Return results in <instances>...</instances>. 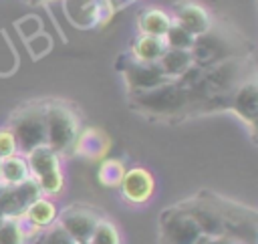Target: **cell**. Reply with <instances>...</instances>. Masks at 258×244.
Returning <instances> with one entry per match:
<instances>
[{
    "label": "cell",
    "mask_w": 258,
    "mask_h": 244,
    "mask_svg": "<svg viewBox=\"0 0 258 244\" xmlns=\"http://www.w3.org/2000/svg\"><path fill=\"white\" fill-rule=\"evenodd\" d=\"M212 242V238H208V236H200V240L196 242V244H210Z\"/></svg>",
    "instance_id": "obj_29"
},
{
    "label": "cell",
    "mask_w": 258,
    "mask_h": 244,
    "mask_svg": "<svg viewBox=\"0 0 258 244\" xmlns=\"http://www.w3.org/2000/svg\"><path fill=\"white\" fill-rule=\"evenodd\" d=\"M171 20L173 18L169 16V12L151 6V8H145L137 14V28H139V34L163 38L167 28L171 26Z\"/></svg>",
    "instance_id": "obj_16"
},
{
    "label": "cell",
    "mask_w": 258,
    "mask_h": 244,
    "mask_svg": "<svg viewBox=\"0 0 258 244\" xmlns=\"http://www.w3.org/2000/svg\"><path fill=\"white\" fill-rule=\"evenodd\" d=\"M26 4H32V6H36V4H44V2H48V0H24Z\"/></svg>",
    "instance_id": "obj_30"
},
{
    "label": "cell",
    "mask_w": 258,
    "mask_h": 244,
    "mask_svg": "<svg viewBox=\"0 0 258 244\" xmlns=\"http://www.w3.org/2000/svg\"><path fill=\"white\" fill-rule=\"evenodd\" d=\"M8 129L14 135L20 155H26L38 145H46L44 101H28L16 107L8 119Z\"/></svg>",
    "instance_id": "obj_3"
},
{
    "label": "cell",
    "mask_w": 258,
    "mask_h": 244,
    "mask_svg": "<svg viewBox=\"0 0 258 244\" xmlns=\"http://www.w3.org/2000/svg\"><path fill=\"white\" fill-rule=\"evenodd\" d=\"M30 179L36 181L38 190L42 196H58L64 188V175L60 169V157L48 147V145H38L26 155Z\"/></svg>",
    "instance_id": "obj_5"
},
{
    "label": "cell",
    "mask_w": 258,
    "mask_h": 244,
    "mask_svg": "<svg viewBox=\"0 0 258 244\" xmlns=\"http://www.w3.org/2000/svg\"><path fill=\"white\" fill-rule=\"evenodd\" d=\"M14 153H18L14 135L10 133L8 127H4V129H0V159L10 157V155H14Z\"/></svg>",
    "instance_id": "obj_27"
},
{
    "label": "cell",
    "mask_w": 258,
    "mask_h": 244,
    "mask_svg": "<svg viewBox=\"0 0 258 244\" xmlns=\"http://www.w3.org/2000/svg\"><path fill=\"white\" fill-rule=\"evenodd\" d=\"M117 71L121 73L129 93H137V91H145V89H153L157 85L167 83L169 79L161 73L157 63H141L137 58H133L129 52L121 54L117 60Z\"/></svg>",
    "instance_id": "obj_7"
},
{
    "label": "cell",
    "mask_w": 258,
    "mask_h": 244,
    "mask_svg": "<svg viewBox=\"0 0 258 244\" xmlns=\"http://www.w3.org/2000/svg\"><path fill=\"white\" fill-rule=\"evenodd\" d=\"M40 196L42 194L34 179H26L16 186H6L0 198V212L4 218H22L26 208Z\"/></svg>",
    "instance_id": "obj_10"
},
{
    "label": "cell",
    "mask_w": 258,
    "mask_h": 244,
    "mask_svg": "<svg viewBox=\"0 0 258 244\" xmlns=\"http://www.w3.org/2000/svg\"><path fill=\"white\" fill-rule=\"evenodd\" d=\"M56 218H58V208H56V204H54L50 198L40 196L38 200H34V202L26 208V212H24V216H22L20 220H22V224L26 226V232H28V230L40 232V230H46L48 226H52V224L56 222Z\"/></svg>",
    "instance_id": "obj_14"
},
{
    "label": "cell",
    "mask_w": 258,
    "mask_h": 244,
    "mask_svg": "<svg viewBox=\"0 0 258 244\" xmlns=\"http://www.w3.org/2000/svg\"><path fill=\"white\" fill-rule=\"evenodd\" d=\"M30 179V171H28V163L26 157L20 153H14L10 157L2 159L0 165V181H4L6 186H16Z\"/></svg>",
    "instance_id": "obj_19"
},
{
    "label": "cell",
    "mask_w": 258,
    "mask_h": 244,
    "mask_svg": "<svg viewBox=\"0 0 258 244\" xmlns=\"http://www.w3.org/2000/svg\"><path fill=\"white\" fill-rule=\"evenodd\" d=\"M242 42L238 38H234L226 28L218 30L212 28L198 36L194 40V46L189 48V54L194 58V65L198 67H210V65H216V63H222V60H228V58H238V56H244V50L240 46Z\"/></svg>",
    "instance_id": "obj_4"
},
{
    "label": "cell",
    "mask_w": 258,
    "mask_h": 244,
    "mask_svg": "<svg viewBox=\"0 0 258 244\" xmlns=\"http://www.w3.org/2000/svg\"><path fill=\"white\" fill-rule=\"evenodd\" d=\"M2 220H4V216H2V212H0V222H2Z\"/></svg>",
    "instance_id": "obj_32"
},
{
    "label": "cell",
    "mask_w": 258,
    "mask_h": 244,
    "mask_svg": "<svg viewBox=\"0 0 258 244\" xmlns=\"http://www.w3.org/2000/svg\"><path fill=\"white\" fill-rule=\"evenodd\" d=\"M44 125H46V145L58 157L75 155V145L83 129L77 109L58 99L44 101Z\"/></svg>",
    "instance_id": "obj_2"
},
{
    "label": "cell",
    "mask_w": 258,
    "mask_h": 244,
    "mask_svg": "<svg viewBox=\"0 0 258 244\" xmlns=\"http://www.w3.org/2000/svg\"><path fill=\"white\" fill-rule=\"evenodd\" d=\"M0 165H2V159H0Z\"/></svg>",
    "instance_id": "obj_34"
},
{
    "label": "cell",
    "mask_w": 258,
    "mask_h": 244,
    "mask_svg": "<svg viewBox=\"0 0 258 244\" xmlns=\"http://www.w3.org/2000/svg\"><path fill=\"white\" fill-rule=\"evenodd\" d=\"M210 244H242V242L236 238H230V236H220V238H212Z\"/></svg>",
    "instance_id": "obj_28"
},
{
    "label": "cell",
    "mask_w": 258,
    "mask_h": 244,
    "mask_svg": "<svg viewBox=\"0 0 258 244\" xmlns=\"http://www.w3.org/2000/svg\"><path fill=\"white\" fill-rule=\"evenodd\" d=\"M165 42L163 38H157V36H145V34H139L137 40L133 42L129 54L141 63H157L161 58V54L165 52Z\"/></svg>",
    "instance_id": "obj_18"
},
{
    "label": "cell",
    "mask_w": 258,
    "mask_h": 244,
    "mask_svg": "<svg viewBox=\"0 0 258 244\" xmlns=\"http://www.w3.org/2000/svg\"><path fill=\"white\" fill-rule=\"evenodd\" d=\"M171 18L177 24H181L185 30H189L196 38L206 34L212 28V24H214L210 12L202 4H198L194 0H179V2H175Z\"/></svg>",
    "instance_id": "obj_13"
},
{
    "label": "cell",
    "mask_w": 258,
    "mask_h": 244,
    "mask_svg": "<svg viewBox=\"0 0 258 244\" xmlns=\"http://www.w3.org/2000/svg\"><path fill=\"white\" fill-rule=\"evenodd\" d=\"M62 8L71 24L83 30L97 28L115 14L107 0H62Z\"/></svg>",
    "instance_id": "obj_9"
},
{
    "label": "cell",
    "mask_w": 258,
    "mask_h": 244,
    "mask_svg": "<svg viewBox=\"0 0 258 244\" xmlns=\"http://www.w3.org/2000/svg\"><path fill=\"white\" fill-rule=\"evenodd\" d=\"M4 190H6V184H4V181H0V198H2V194H4Z\"/></svg>",
    "instance_id": "obj_31"
},
{
    "label": "cell",
    "mask_w": 258,
    "mask_h": 244,
    "mask_svg": "<svg viewBox=\"0 0 258 244\" xmlns=\"http://www.w3.org/2000/svg\"><path fill=\"white\" fill-rule=\"evenodd\" d=\"M161 73L169 79V81H177L189 67H194V58L189 54V50H177V48H165V52L161 54V58L157 60Z\"/></svg>",
    "instance_id": "obj_17"
},
{
    "label": "cell",
    "mask_w": 258,
    "mask_h": 244,
    "mask_svg": "<svg viewBox=\"0 0 258 244\" xmlns=\"http://www.w3.org/2000/svg\"><path fill=\"white\" fill-rule=\"evenodd\" d=\"M194 40L196 36L185 30L181 24H177L175 20H171V26L167 28L165 36H163V42L167 48H177V50H189L194 46Z\"/></svg>",
    "instance_id": "obj_22"
},
{
    "label": "cell",
    "mask_w": 258,
    "mask_h": 244,
    "mask_svg": "<svg viewBox=\"0 0 258 244\" xmlns=\"http://www.w3.org/2000/svg\"><path fill=\"white\" fill-rule=\"evenodd\" d=\"M125 165L121 159H115V157H109V159H103L101 165H99V181L107 188H119L121 179H123V173H125Z\"/></svg>",
    "instance_id": "obj_20"
},
{
    "label": "cell",
    "mask_w": 258,
    "mask_h": 244,
    "mask_svg": "<svg viewBox=\"0 0 258 244\" xmlns=\"http://www.w3.org/2000/svg\"><path fill=\"white\" fill-rule=\"evenodd\" d=\"M129 101L137 111L157 119H173L196 113L194 95L177 81H167L153 89L129 93Z\"/></svg>",
    "instance_id": "obj_1"
},
{
    "label": "cell",
    "mask_w": 258,
    "mask_h": 244,
    "mask_svg": "<svg viewBox=\"0 0 258 244\" xmlns=\"http://www.w3.org/2000/svg\"><path fill=\"white\" fill-rule=\"evenodd\" d=\"M89 244H121V234L117 230V226L107 220V218H99V222L93 228V234L89 238Z\"/></svg>",
    "instance_id": "obj_23"
},
{
    "label": "cell",
    "mask_w": 258,
    "mask_h": 244,
    "mask_svg": "<svg viewBox=\"0 0 258 244\" xmlns=\"http://www.w3.org/2000/svg\"><path fill=\"white\" fill-rule=\"evenodd\" d=\"M28 238L20 218H4L0 222V244H24Z\"/></svg>",
    "instance_id": "obj_21"
},
{
    "label": "cell",
    "mask_w": 258,
    "mask_h": 244,
    "mask_svg": "<svg viewBox=\"0 0 258 244\" xmlns=\"http://www.w3.org/2000/svg\"><path fill=\"white\" fill-rule=\"evenodd\" d=\"M121 196L129 204H147L155 192V179L149 169L145 167H129L123 173V179L119 184Z\"/></svg>",
    "instance_id": "obj_11"
},
{
    "label": "cell",
    "mask_w": 258,
    "mask_h": 244,
    "mask_svg": "<svg viewBox=\"0 0 258 244\" xmlns=\"http://www.w3.org/2000/svg\"><path fill=\"white\" fill-rule=\"evenodd\" d=\"M34 244H77L56 222L52 226H48L46 230H40L36 236Z\"/></svg>",
    "instance_id": "obj_24"
},
{
    "label": "cell",
    "mask_w": 258,
    "mask_h": 244,
    "mask_svg": "<svg viewBox=\"0 0 258 244\" xmlns=\"http://www.w3.org/2000/svg\"><path fill=\"white\" fill-rule=\"evenodd\" d=\"M81 244H89V242H81Z\"/></svg>",
    "instance_id": "obj_33"
},
{
    "label": "cell",
    "mask_w": 258,
    "mask_h": 244,
    "mask_svg": "<svg viewBox=\"0 0 258 244\" xmlns=\"http://www.w3.org/2000/svg\"><path fill=\"white\" fill-rule=\"evenodd\" d=\"M99 218H101V214L93 206H89V204H71L62 212H58L56 224L77 244H81V242H89V238L93 234V228L99 222Z\"/></svg>",
    "instance_id": "obj_8"
},
{
    "label": "cell",
    "mask_w": 258,
    "mask_h": 244,
    "mask_svg": "<svg viewBox=\"0 0 258 244\" xmlns=\"http://www.w3.org/2000/svg\"><path fill=\"white\" fill-rule=\"evenodd\" d=\"M16 28H18L20 36L24 40H28V38H32L34 34H38L42 30V22H40L38 16H24L22 20L16 22Z\"/></svg>",
    "instance_id": "obj_26"
},
{
    "label": "cell",
    "mask_w": 258,
    "mask_h": 244,
    "mask_svg": "<svg viewBox=\"0 0 258 244\" xmlns=\"http://www.w3.org/2000/svg\"><path fill=\"white\" fill-rule=\"evenodd\" d=\"M157 232L159 244H196L202 236L194 218L179 204H173L159 214Z\"/></svg>",
    "instance_id": "obj_6"
},
{
    "label": "cell",
    "mask_w": 258,
    "mask_h": 244,
    "mask_svg": "<svg viewBox=\"0 0 258 244\" xmlns=\"http://www.w3.org/2000/svg\"><path fill=\"white\" fill-rule=\"evenodd\" d=\"M230 109L248 125L250 131L256 127V113H258V87L254 75H250L244 83L238 85V89L232 93Z\"/></svg>",
    "instance_id": "obj_12"
},
{
    "label": "cell",
    "mask_w": 258,
    "mask_h": 244,
    "mask_svg": "<svg viewBox=\"0 0 258 244\" xmlns=\"http://www.w3.org/2000/svg\"><path fill=\"white\" fill-rule=\"evenodd\" d=\"M26 46H28V52L32 58H42L52 48V38L40 30L38 34H34L32 38L26 40Z\"/></svg>",
    "instance_id": "obj_25"
},
{
    "label": "cell",
    "mask_w": 258,
    "mask_h": 244,
    "mask_svg": "<svg viewBox=\"0 0 258 244\" xmlns=\"http://www.w3.org/2000/svg\"><path fill=\"white\" fill-rule=\"evenodd\" d=\"M109 137L101 129L93 127H83L75 145V153L85 155L87 159H101L109 151Z\"/></svg>",
    "instance_id": "obj_15"
}]
</instances>
